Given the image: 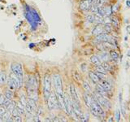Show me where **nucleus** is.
<instances>
[{"label":"nucleus","instance_id":"nucleus-10","mask_svg":"<svg viewBox=\"0 0 130 122\" xmlns=\"http://www.w3.org/2000/svg\"><path fill=\"white\" fill-rule=\"evenodd\" d=\"M9 77H10L11 79L12 80V81L15 83V86H16V89H20L21 87V86H22V83L21 82V81H20V78L18 77L16 75L14 74L12 72L9 74Z\"/></svg>","mask_w":130,"mask_h":122},{"label":"nucleus","instance_id":"nucleus-21","mask_svg":"<svg viewBox=\"0 0 130 122\" xmlns=\"http://www.w3.org/2000/svg\"><path fill=\"white\" fill-rule=\"evenodd\" d=\"M90 61L96 66L100 65V64H101V60L99 59V58H98V56H97V55H92V56L90 57Z\"/></svg>","mask_w":130,"mask_h":122},{"label":"nucleus","instance_id":"nucleus-19","mask_svg":"<svg viewBox=\"0 0 130 122\" xmlns=\"http://www.w3.org/2000/svg\"><path fill=\"white\" fill-rule=\"evenodd\" d=\"M110 56H111V58L113 60L117 61L119 59V53L116 50H111V51H110Z\"/></svg>","mask_w":130,"mask_h":122},{"label":"nucleus","instance_id":"nucleus-11","mask_svg":"<svg viewBox=\"0 0 130 122\" xmlns=\"http://www.w3.org/2000/svg\"><path fill=\"white\" fill-rule=\"evenodd\" d=\"M103 33H106V32H105V30L103 29V26H102L101 24H98L94 28V29L92 30V34L94 35H96V36L103 34Z\"/></svg>","mask_w":130,"mask_h":122},{"label":"nucleus","instance_id":"nucleus-16","mask_svg":"<svg viewBox=\"0 0 130 122\" xmlns=\"http://www.w3.org/2000/svg\"><path fill=\"white\" fill-rule=\"evenodd\" d=\"M96 92L98 93V94H101V95H102V96H105L107 94L106 90H104L103 88H102L98 83H97V85H96Z\"/></svg>","mask_w":130,"mask_h":122},{"label":"nucleus","instance_id":"nucleus-27","mask_svg":"<svg viewBox=\"0 0 130 122\" xmlns=\"http://www.w3.org/2000/svg\"><path fill=\"white\" fill-rule=\"evenodd\" d=\"M98 6L96 5L95 3H94V4H90L89 10L90 11L91 13H94V14H95V13L98 12Z\"/></svg>","mask_w":130,"mask_h":122},{"label":"nucleus","instance_id":"nucleus-41","mask_svg":"<svg viewBox=\"0 0 130 122\" xmlns=\"http://www.w3.org/2000/svg\"><path fill=\"white\" fill-rule=\"evenodd\" d=\"M6 111H7V110H6V108H4L3 106H1V105H0V117L2 116V115H3V113L6 112Z\"/></svg>","mask_w":130,"mask_h":122},{"label":"nucleus","instance_id":"nucleus-37","mask_svg":"<svg viewBox=\"0 0 130 122\" xmlns=\"http://www.w3.org/2000/svg\"><path fill=\"white\" fill-rule=\"evenodd\" d=\"M12 102V99H7V98H5L4 99V101H3V107L7 108V107L10 104V103Z\"/></svg>","mask_w":130,"mask_h":122},{"label":"nucleus","instance_id":"nucleus-32","mask_svg":"<svg viewBox=\"0 0 130 122\" xmlns=\"http://www.w3.org/2000/svg\"><path fill=\"white\" fill-rule=\"evenodd\" d=\"M111 23L113 24L115 28H117L119 26V21H118V19L116 18V17H114V16L111 17Z\"/></svg>","mask_w":130,"mask_h":122},{"label":"nucleus","instance_id":"nucleus-25","mask_svg":"<svg viewBox=\"0 0 130 122\" xmlns=\"http://www.w3.org/2000/svg\"><path fill=\"white\" fill-rule=\"evenodd\" d=\"M7 79V77L6 76V74L1 73L0 74V86H3L4 84H6Z\"/></svg>","mask_w":130,"mask_h":122},{"label":"nucleus","instance_id":"nucleus-9","mask_svg":"<svg viewBox=\"0 0 130 122\" xmlns=\"http://www.w3.org/2000/svg\"><path fill=\"white\" fill-rule=\"evenodd\" d=\"M70 97L73 101H76L77 102V103H79V98H78L77 90H76L73 84H71L70 85Z\"/></svg>","mask_w":130,"mask_h":122},{"label":"nucleus","instance_id":"nucleus-36","mask_svg":"<svg viewBox=\"0 0 130 122\" xmlns=\"http://www.w3.org/2000/svg\"><path fill=\"white\" fill-rule=\"evenodd\" d=\"M95 73L97 74V76L99 77L100 81H102V80H106L107 74H104V73H101V72H95Z\"/></svg>","mask_w":130,"mask_h":122},{"label":"nucleus","instance_id":"nucleus-6","mask_svg":"<svg viewBox=\"0 0 130 122\" xmlns=\"http://www.w3.org/2000/svg\"><path fill=\"white\" fill-rule=\"evenodd\" d=\"M64 110L66 113L71 116L72 113V99L67 94H64Z\"/></svg>","mask_w":130,"mask_h":122},{"label":"nucleus","instance_id":"nucleus-39","mask_svg":"<svg viewBox=\"0 0 130 122\" xmlns=\"http://www.w3.org/2000/svg\"><path fill=\"white\" fill-rule=\"evenodd\" d=\"M12 117H13V120H14V121H16V122L22 121V118H21V115H18V116H12Z\"/></svg>","mask_w":130,"mask_h":122},{"label":"nucleus","instance_id":"nucleus-33","mask_svg":"<svg viewBox=\"0 0 130 122\" xmlns=\"http://www.w3.org/2000/svg\"><path fill=\"white\" fill-rule=\"evenodd\" d=\"M86 20L89 22V23H94V15L88 14L86 15Z\"/></svg>","mask_w":130,"mask_h":122},{"label":"nucleus","instance_id":"nucleus-14","mask_svg":"<svg viewBox=\"0 0 130 122\" xmlns=\"http://www.w3.org/2000/svg\"><path fill=\"white\" fill-rule=\"evenodd\" d=\"M89 6H90V4L89 3V2L87 0H81L79 3L80 8L82 11H89Z\"/></svg>","mask_w":130,"mask_h":122},{"label":"nucleus","instance_id":"nucleus-23","mask_svg":"<svg viewBox=\"0 0 130 122\" xmlns=\"http://www.w3.org/2000/svg\"><path fill=\"white\" fill-rule=\"evenodd\" d=\"M4 97L7 98V99H12L13 98V95H14V93L12 90H6L5 91H4Z\"/></svg>","mask_w":130,"mask_h":122},{"label":"nucleus","instance_id":"nucleus-3","mask_svg":"<svg viewBox=\"0 0 130 122\" xmlns=\"http://www.w3.org/2000/svg\"><path fill=\"white\" fill-rule=\"evenodd\" d=\"M11 70H12V72L14 73V74H15L19 77L21 82L23 83L24 72H23V68H22L21 64L19 63H12L11 64Z\"/></svg>","mask_w":130,"mask_h":122},{"label":"nucleus","instance_id":"nucleus-44","mask_svg":"<svg viewBox=\"0 0 130 122\" xmlns=\"http://www.w3.org/2000/svg\"><path fill=\"white\" fill-rule=\"evenodd\" d=\"M33 121H41V119H40L39 115H38V116H36L33 117Z\"/></svg>","mask_w":130,"mask_h":122},{"label":"nucleus","instance_id":"nucleus-48","mask_svg":"<svg viewBox=\"0 0 130 122\" xmlns=\"http://www.w3.org/2000/svg\"><path fill=\"white\" fill-rule=\"evenodd\" d=\"M127 6L129 7V0H127Z\"/></svg>","mask_w":130,"mask_h":122},{"label":"nucleus","instance_id":"nucleus-17","mask_svg":"<svg viewBox=\"0 0 130 122\" xmlns=\"http://www.w3.org/2000/svg\"><path fill=\"white\" fill-rule=\"evenodd\" d=\"M26 103H28L30 107L36 112V109H37V104H36V101L35 100H33V99H30V98H28V99H27Z\"/></svg>","mask_w":130,"mask_h":122},{"label":"nucleus","instance_id":"nucleus-5","mask_svg":"<svg viewBox=\"0 0 130 122\" xmlns=\"http://www.w3.org/2000/svg\"><path fill=\"white\" fill-rule=\"evenodd\" d=\"M52 81L54 86L55 89V92L57 93H63V84L62 79L59 74H54L52 77Z\"/></svg>","mask_w":130,"mask_h":122},{"label":"nucleus","instance_id":"nucleus-8","mask_svg":"<svg viewBox=\"0 0 130 122\" xmlns=\"http://www.w3.org/2000/svg\"><path fill=\"white\" fill-rule=\"evenodd\" d=\"M112 37L110 36L109 34H107V33H103L102 34H99L96 37V40L98 42H100V43H104V42H108V43H111Z\"/></svg>","mask_w":130,"mask_h":122},{"label":"nucleus","instance_id":"nucleus-13","mask_svg":"<svg viewBox=\"0 0 130 122\" xmlns=\"http://www.w3.org/2000/svg\"><path fill=\"white\" fill-rule=\"evenodd\" d=\"M98 83H99V85L102 86V87L103 88V90H106V91H110V90H111V83L108 82L106 80H102V81H100Z\"/></svg>","mask_w":130,"mask_h":122},{"label":"nucleus","instance_id":"nucleus-2","mask_svg":"<svg viewBox=\"0 0 130 122\" xmlns=\"http://www.w3.org/2000/svg\"><path fill=\"white\" fill-rule=\"evenodd\" d=\"M43 91L45 100H47L49 95L51 93V77L49 74H46L44 76L43 80Z\"/></svg>","mask_w":130,"mask_h":122},{"label":"nucleus","instance_id":"nucleus-31","mask_svg":"<svg viewBox=\"0 0 130 122\" xmlns=\"http://www.w3.org/2000/svg\"><path fill=\"white\" fill-rule=\"evenodd\" d=\"M73 78L75 79V81H78V82H80V79H81V77H80V75L79 74V72H77V71H75V72H73Z\"/></svg>","mask_w":130,"mask_h":122},{"label":"nucleus","instance_id":"nucleus-38","mask_svg":"<svg viewBox=\"0 0 130 122\" xmlns=\"http://www.w3.org/2000/svg\"><path fill=\"white\" fill-rule=\"evenodd\" d=\"M120 110H116L115 113V121H120Z\"/></svg>","mask_w":130,"mask_h":122},{"label":"nucleus","instance_id":"nucleus-20","mask_svg":"<svg viewBox=\"0 0 130 122\" xmlns=\"http://www.w3.org/2000/svg\"><path fill=\"white\" fill-rule=\"evenodd\" d=\"M94 22H96L97 24H103V16H102L101 15H99L98 13H95L94 15Z\"/></svg>","mask_w":130,"mask_h":122},{"label":"nucleus","instance_id":"nucleus-1","mask_svg":"<svg viewBox=\"0 0 130 122\" xmlns=\"http://www.w3.org/2000/svg\"><path fill=\"white\" fill-rule=\"evenodd\" d=\"M89 108H90L91 113L96 117H100V116H105L104 111L102 110V106H101L99 104V103H98V102L94 99V102L92 103Z\"/></svg>","mask_w":130,"mask_h":122},{"label":"nucleus","instance_id":"nucleus-40","mask_svg":"<svg viewBox=\"0 0 130 122\" xmlns=\"http://www.w3.org/2000/svg\"><path fill=\"white\" fill-rule=\"evenodd\" d=\"M104 3V0H96L95 1V4L98 7H101L102 6Z\"/></svg>","mask_w":130,"mask_h":122},{"label":"nucleus","instance_id":"nucleus-30","mask_svg":"<svg viewBox=\"0 0 130 122\" xmlns=\"http://www.w3.org/2000/svg\"><path fill=\"white\" fill-rule=\"evenodd\" d=\"M104 8V12H105V15H111V13H112V8L111 7H103Z\"/></svg>","mask_w":130,"mask_h":122},{"label":"nucleus","instance_id":"nucleus-34","mask_svg":"<svg viewBox=\"0 0 130 122\" xmlns=\"http://www.w3.org/2000/svg\"><path fill=\"white\" fill-rule=\"evenodd\" d=\"M96 72H101V73H104V74H107V71L105 70L101 65H97V67H96Z\"/></svg>","mask_w":130,"mask_h":122},{"label":"nucleus","instance_id":"nucleus-7","mask_svg":"<svg viewBox=\"0 0 130 122\" xmlns=\"http://www.w3.org/2000/svg\"><path fill=\"white\" fill-rule=\"evenodd\" d=\"M27 94H28V98L33 99V100H35V101H37V99H38V95H37V90H36L35 87L29 86Z\"/></svg>","mask_w":130,"mask_h":122},{"label":"nucleus","instance_id":"nucleus-50","mask_svg":"<svg viewBox=\"0 0 130 122\" xmlns=\"http://www.w3.org/2000/svg\"><path fill=\"white\" fill-rule=\"evenodd\" d=\"M108 121H113V119H109Z\"/></svg>","mask_w":130,"mask_h":122},{"label":"nucleus","instance_id":"nucleus-42","mask_svg":"<svg viewBox=\"0 0 130 122\" xmlns=\"http://www.w3.org/2000/svg\"><path fill=\"white\" fill-rule=\"evenodd\" d=\"M37 115H42V114H43V109H42V107H39L38 108H37Z\"/></svg>","mask_w":130,"mask_h":122},{"label":"nucleus","instance_id":"nucleus-15","mask_svg":"<svg viewBox=\"0 0 130 122\" xmlns=\"http://www.w3.org/2000/svg\"><path fill=\"white\" fill-rule=\"evenodd\" d=\"M89 78L91 79V81H93V82L94 83V84H97V83H98L100 81L99 77L97 76V74H96L95 72H89Z\"/></svg>","mask_w":130,"mask_h":122},{"label":"nucleus","instance_id":"nucleus-29","mask_svg":"<svg viewBox=\"0 0 130 122\" xmlns=\"http://www.w3.org/2000/svg\"><path fill=\"white\" fill-rule=\"evenodd\" d=\"M100 65L102 66V67L104 69L107 71V72H108V71L111 70V66H110V64H109L108 63H107V61H106V62H102V63H101Z\"/></svg>","mask_w":130,"mask_h":122},{"label":"nucleus","instance_id":"nucleus-51","mask_svg":"<svg viewBox=\"0 0 130 122\" xmlns=\"http://www.w3.org/2000/svg\"><path fill=\"white\" fill-rule=\"evenodd\" d=\"M0 65H1V64H0Z\"/></svg>","mask_w":130,"mask_h":122},{"label":"nucleus","instance_id":"nucleus-47","mask_svg":"<svg viewBox=\"0 0 130 122\" xmlns=\"http://www.w3.org/2000/svg\"><path fill=\"white\" fill-rule=\"evenodd\" d=\"M87 1L89 2V4H94V3H95V1H96V0H87Z\"/></svg>","mask_w":130,"mask_h":122},{"label":"nucleus","instance_id":"nucleus-18","mask_svg":"<svg viewBox=\"0 0 130 122\" xmlns=\"http://www.w3.org/2000/svg\"><path fill=\"white\" fill-rule=\"evenodd\" d=\"M7 86H8V88L10 89V90H14L16 89V86H15V83L12 81V80L10 78V77H7Z\"/></svg>","mask_w":130,"mask_h":122},{"label":"nucleus","instance_id":"nucleus-45","mask_svg":"<svg viewBox=\"0 0 130 122\" xmlns=\"http://www.w3.org/2000/svg\"><path fill=\"white\" fill-rule=\"evenodd\" d=\"M59 121H67V120L65 119V117L62 116H59Z\"/></svg>","mask_w":130,"mask_h":122},{"label":"nucleus","instance_id":"nucleus-35","mask_svg":"<svg viewBox=\"0 0 130 122\" xmlns=\"http://www.w3.org/2000/svg\"><path fill=\"white\" fill-rule=\"evenodd\" d=\"M111 15H105L103 16V24H111Z\"/></svg>","mask_w":130,"mask_h":122},{"label":"nucleus","instance_id":"nucleus-46","mask_svg":"<svg viewBox=\"0 0 130 122\" xmlns=\"http://www.w3.org/2000/svg\"><path fill=\"white\" fill-rule=\"evenodd\" d=\"M81 68H82V70L83 71H86V64H83L82 66H81Z\"/></svg>","mask_w":130,"mask_h":122},{"label":"nucleus","instance_id":"nucleus-4","mask_svg":"<svg viewBox=\"0 0 130 122\" xmlns=\"http://www.w3.org/2000/svg\"><path fill=\"white\" fill-rule=\"evenodd\" d=\"M47 107L49 110H54V109H58L59 108V105H58V101L57 98L55 95V92H51V94L49 95L47 99Z\"/></svg>","mask_w":130,"mask_h":122},{"label":"nucleus","instance_id":"nucleus-24","mask_svg":"<svg viewBox=\"0 0 130 122\" xmlns=\"http://www.w3.org/2000/svg\"><path fill=\"white\" fill-rule=\"evenodd\" d=\"M83 89H84L85 91H86L87 93L92 92L90 86H89V84L87 82V81H84V82H83Z\"/></svg>","mask_w":130,"mask_h":122},{"label":"nucleus","instance_id":"nucleus-49","mask_svg":"<svg viewBox=\"0 0 130 122\" xmlns=\"http://www.w3.org/2000/svg\"><path fill=\"white\" fill-rule=\"evenodd\" d=\"M127 31H128V33L129 32V26H128V27H127Z\"/></svg>","mask_w":130,"mask_h":122},{"label":"nucleus","instance_id":"nucleus-12","mask_svg":"<svg viewBox=\"0 0 130 122\" xmlns=\"http://www.w3.org/2000/svg\"><path fill=\"white\" fill-rule=\"evenodd\" d=\"M83 98H84V101H85V103H86V107L90 108L92 103L94 102L93 96H90L88 93H85V94H83Z\"/></svg>","mask_w":130,"mask_h":122},{"label":"nucleus","instance_id":"nucleus-26","mask_svg":"<svg viewBox=\"0 0 130 122\" xmlns=\"http://www.w3.org/2000/svg\"><path fill=\"white\" fill-rule=\"evenodd\" d=\"M98 58H99L100 60L102 59V60H103V62H106L107 60H109V55L107 53L103 52V53H102L99 56H98Z\"/></svg>","mask_w":130,"mask_h":122},{"label":"nucleus","instance_id":"nucleus-22","mask_svg":"<svg viewBox=\"0 0 130 122\" xmlns=\"http://www.w3.org/2000/svg\"><path fill=\"white\" fill-rule=\"evenodd\" d=\"M15 107H16V103H15V101H12V102L10 103V104H9L7 107V111L9 112L10 113H12V112L15 109Z\"/></svg>","mask_w":130,"mask_h":122},{"label":"nucleus","instance_id":"nucleus-28","mask_svg":"<svg viewBox=\"0 0 130 122\" xmlns=\"http://www.w3.org/2000/svg\"><path fill=\"white\" fill-rule=\"evenodd\" d=\"M102 26H103L105 32L107 33V34H108V33H111V31H112V27H111V24H104Z\"/></svg>","mask_w":130,"mask_h":122},{"label":"nucleus","instance_id":"nucleus-43","mask_svg":"<svg viewBox=\"0 0 130 122\" xmlns=\"http://www.w3.org/2000/svg\"><path fill=\"white\" fill-rule=\"evenodd\" d=\"M4 99H5V97H4L3 94H0V105H3V103L4 101Z\"/></svg>","mask_w":130,"mask_h":122}]
</instances>
